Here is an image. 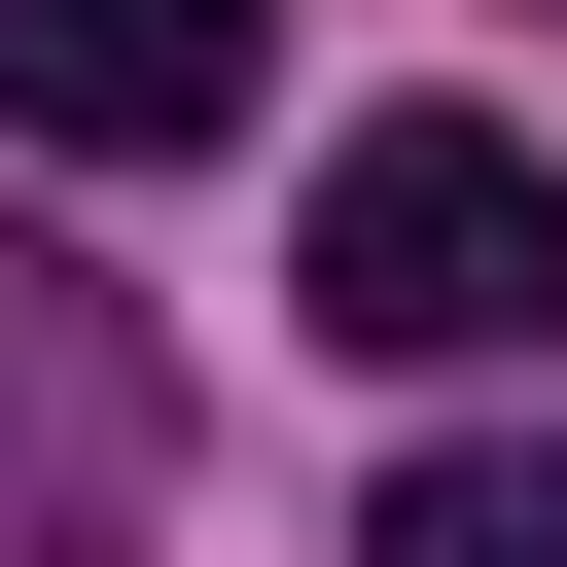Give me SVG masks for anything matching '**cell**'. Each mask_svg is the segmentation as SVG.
<instances>
[{
	"mask_svg": "<svg viewBox=\"0 0 567 567\" xmlns=\"http://www.w3.org/2000/svg\"><path fill=\"white\" fill-rule=\"evenodd\" d=\"M284 284H319L354 354H532V319H567V177H532L496 106H390V142H319Z\"/></svg>",
	"mask_w": 567,
	"mask_h": 567,
	"instance_id": "obj_1",
	"label": "cell"
},
{
	"mask_svg": "<svg viewBox=\"0 0 567 567\" xmlns=\"http://www.w3.org/2000/svg\"><path fill=\"white\" fill-rule=\"evenodd\" d=\"M142 496H177V354H142V284L0 248V567H142Z\"/></svg>",
	"mask_w": 567,
	"mask_h": 567,
	"instance_id": "obj_2",
	"label": "cell"
},
{
	"mask_svg": "<svg viewBox=\"0 0 567 567\" xmlns=\"http://www.w3.org/2000/svg\"><path fill=\"white\" fill-rule=\"evenodd\" d=\"M248 106H284V0H0V142H71V177H177Z\"/></svg>",
	"mask_w": 567,
	"mask_h": 567,
	"instance_id": "obj_3",
	"label": "cell"
},
{
	"mask_svg": "<svg viewBox=\"0 0 567 567\" xmlns=\"http://www.w3.org/2000/svg\"><path fill=\"white\" fill-rule=\"evenodd\" d=\"M354 567H567V425H461V461H390V532Z\"/></svg>",
	"mask_w": 567,
	"mask_h": 567,
	"instance_id": "obj_4",
	"label": "cell"
}]
</instances>
